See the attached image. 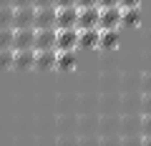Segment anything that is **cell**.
I'll return each mask as SVG.
<instances>
[{
	"label": "cell",
	"instance_id": "obj_1",
	"mask_svg": "<svg viewBox=\"0 0 151 146\" xmlns=\"http://www.w3.org/2000/svg\"><path fill=\"white\" fill-rule=\"evenodd\" d=\"M78 5H55V28H76Z\"/></svg>",
	"mask_w": 151,
	"mask_h": 146
},
{
	"label": "cell",
	"instance_id": "obj_2",
	"mask_svg": "<svg viewBox=\"0 0 151 146\" xmlns=\"http://www.w3.org/2000/svg\"><path fill=\"white\" fill-rule=\"evenodd\" d=\"M33 23H35V5H13V28H28Z\"/></svg>",
	"mask_w": 151,
	"mask_h": 146
},
{
	"label": "cell",
	"instance_id": "obj_3",
	"mask_svg": "<svg viewBox=\"0 0 151 146\" xmlns=\"http://www.w3.org/2000/svg\"><path fill=\"white\" fill-rule=\"evenodd\" d=\"M78 45V28H55V48L73 50Z\"/></svg>",
	"mask_w": 151,
	"mask_h": 146
},
{
	"label": "cell",
	"instance_id": "obj_4",
	"mask_svg": "<svg viewBox=\"0 0 151 146\" xmlns=\"http://www.w3.org/2000/svg\"><path fill=\"white\" fill-rule=\"evenodd\" d=\"M98 18H101V8L98 5L78 8V23H76V28H98Z\"/></svg>",
	"mask_w": 151,
	"mask_h": 146
},
{
	"label": "cell",
	"instance_id": "obj_5",
	"mask_svg": "<svg viewBox=\"0 0 151 146\" xmlns=\"http://www.w3.org/2000/svg\"><path fill=\"white\" fill-rule=\"evenodd\" d=\"M13 68L28 70L35 65V48H13Z\"/></svg>",
	"mask_w": 151,
	"mask_h": 146
},
{
	"label": "cell",
	"instance_id": "obj_6",
	"mask_svg": "<svg viewBox=\"0 0 151 146\" xmlns=\"http://www.w3.org/2000/svg\"><path fill=\"white\" fill-rule=\"evenodd\" d=\"M13 48H35V28H15L13 33Z\"/></svg>",
	"mask_w": 151,
	"mask_h": 146
},
{
	"label": "cell",
	"instance_id": "obj_7",
	"mask_svg": "<svg viewBox=\"0 0 151 146\" xmlns=\"http://www.w3.org/2000/svg\"><path fill=\"white\" fill-rule=\"evenodd\" d=\"M116 25H121V5H106V8H101L98 28H116Z\"/></svg>",
	"mask_w": 151,
	"mask_h": 146
},
{
	"label": "cell",
	"instance_id": "obj_8",
	"mask_svg": "<svg viewBox=\"0 0 151 146\" xmlns=\"http://www.w3.org/2000/svg\"><path fill=\"white\" fill-rule=\"evenodd\" d=\"M35 28H55V5L35 8Z\"/></svg>",
	"mask_w": 151,
	"mask_h": 146
},
{
	"label": "cell",
	"instance_id": "obj_9",
	"mask_svg": "<svg viewBox=\"0 0 151 146\" xmlns=\"http://www.w3.org/2000/svg\"><path fill=\"white\" fill-rule=\"evenodd\" d=\"M38 70H50L55 68V48H35V65Z\"/></svg>",
	"mask_w": 151,
	"mask_h": 146
},
{
	"label": "cell",
	"instance_id": "obj_10",
	"mask_svg": "<svg viewBox=\"0 0 151 146\" xmlns=\"http://www.w3.org/2000/svg\"><path fill=\"white\" fill-rule=\"evenodd\" d=\"M101 40V28H78V45L81 48H96Z\"/></svg>",
	"mask_w": 151,
	"mask_h": 146
},
{
	"label": "cell",
	"instance_id": "obj_11",
	"mask_svg": "<svg viewBox=\"0 0 151 146\" xmlns=\"http://www.w3.org/2000/svg\"><path fill=\"white\" fill-rule=\"evenodd\" d=\"M35 48H55V28H35Z\"/></svg>",
	"mask_w": 151,
	"mask_h": 146
},
{
	"label": "cell",
	"instance_id": "obj_12",
	"mask_svg": "<svg viewBox=\"0 0 151 146\" xmlns=\"http://www.w3.org/2000/svg\"><path fill=\"white\" fill-rule=\"evenodd\" d=\"M73 65H76L73 50H63V48H55V68H58V70H70Z\"/></svg>",
	"mask_w": 151,
	"mask_h": 146
},
{
	"label": "cell",
	"instance_id": "obj_13",
	"mask_svg": "<svg viewBox=\"0 0 151 146\" xmlns=\"http://www.w3.org/2000/svg\"><path fill=\"white\" fill-rule=\"evenodd\" d=\"M139 20H141L139 5H121V23L124 25H139Z\"/></svg>",
	"mask_w": 151,
	"mask_h": 146
},
{
	"label": "cell",
	"instance_id": "obj_14",
	"mask_svg": "<svg viewBox=\"0 0 151 146\" xmlns=\"http://www.w3.org/2000/svg\"><path fill=\"white\" fill-rule=\"evenodd\" d=\"M116 43H119L116 28H101V40H98V45L101 48H116Z\"/></svg>",
	"mask_w": 151,
	"mask_h": 146
},
{
	"label": "cell",
	"instance_id": "obj_15",
	"mask_svg": "<svg viewBox=\"0 0 151 146\" xmlns=\"http://www.w3.org/2000/svg\"><path fill=\"white\" fill-rule=\"evenodd\" d=\"M13 33H15L13 25L0 28V48H13Z\"/></svg>",
	"mask_w": 151,
	"mask_h": 146
},
{
	"label": "cell",
	"instance_id": "obj_16",
	"mask_svg": "<svg viewBox=\"0 0 151 146\" xmlns=\"http://www.w3.org/2000/svg\"><path fill=\"white\" fill-rule=\"evenodd\" d=\"M13 48H0V70H8L13 68Z\"/></svg>",
	"mask_w": 151,
	"mask_h": 146
},
{
	"label": "cell",
	"instance_id": "obj_17",
	"mask_svg": "<svg viewBox=\"0 0 151 146\" xmlns=\"http://www.w3.org/2000/svg\"><path fill=\"white\" fill-rule=\"evenodd\" d=\"M13 25V5H0V28Z\"/></svg>",
	"mask_w": 151,
	"mask_h": 146
},
{
	"label": "cell",
	"instance_id": "obj_18",
	"mask_svg": "<svg viewBox=\"0 0 151 146\" xmlns=\"http://www.w3.org/2000/svg\"><path fill=\"white\" fill-rule=\"evenodd\" d=\"M141 131H144L141 141H149L151 144V114H144V119H141Z\"/></svg>",
	"mask_w": 151,
	"mask_h": 146
},
{
	"label": "cell",
	"instance_id": "obj_19",
	"mask_svg": "<svg viewBox=\"0 0 151 146\" xmlns=\"http://www.w3.org/2000/svg\"><path fill=\"white\" fill-rule=\"evenodd\" d=\"M141 111L151 114V91H144V96H141Z\"/></svg>",
	"mask_w": 151,
	"mask_h": 146
},
{
	"label": "cell",
	"instance_id": "obj_20",
	"mask_svg": "<svg viewBox=\"0 0 151 146\" xmlns=\"http://www.w3.org/2000/svg\"><path fill=\"white\" fill-rule=\"evenodd\" d=\"M78 8H86V5H98V0H76Z\"/></svg>",
	"mask_w": 151,
	"mask_h": 146
},
{
	"label": "cell",
	"instance_id": "obj_21",
	"mask_svg": "<svg viewBox=\"0 0 151 146\" xmlns=\"http://www.w3.org/2000/svg\"><path fill=\"white\" fill-rule=\"evenodd\" d=\"M106 5H121V0H98V8H106Z\"/></svg>",
	"mask_w": 151,
	"mask_h": 146
},
{
	"label": "cell",
	"instance_id": "obj_22",
	"mask_svg": "<svg viewBox=\"0 0 151 146\" xmlns=\"http://www.w3.org/2000/svg\"><path fill=\"white\" fill-rule=\"evenodd\" d=\"M141 83H144V91H151V73H146V76L141 78Z\"/></svg>",
	"mask_w": 151,
	"mask_h": 146
},
{
	"label": "cell",
	"instance_id": "obj_23",
	"mask_svg": "<svg viewBox=\"0 0 151 146\" xmlns=\"http://www.w3.org/2000/svg\"><path fill=\"white\" fill-rule=\"evenodd\" d=\"M33 5L40 8V5H55V0H33Z\"/></svg>",
	"mask_w": 151,
	"mask_h": 146
},
{
	"label": "cell",
	"instance_id": "obj_24",
	"mask_svg": "<svg viewBox=\"0 0 151 146\" xmlns=\"http://www.w3.org/2000/svg\"><path fill=\"white\" fill-rule=\"evenodd\" d=\"M55 5H76V0H55Z\"/></svg>",
	"mask_w": 151,
	"mask_h": 146
},
{
	"label": "cell",
	"instance_id": "obj_25",
	"mask_svg": "<svg viewBox=\"0 0 151 146\" xmlns=\"http://www.w3.org/2000/svg\"><path fill=\"white\" fill-rule=\"evenodd\" d=\"M13 5H33V0H13Z\"/></svg>",
	"mask_w": 151,
	"mask_h": 146
},
{
	"label": "cell",
	"instance_id": "obj_26",
	"mask_svg": "<svg viewBox=\"0 0 151 146\" xmlns=\"http://www.w3.org/2000/svg\"><path fill=\"white\" fill-rule=\"evenodd\" d=\"M141 0H121V5H139Z\"/></svg>",
	"mask_w": 151,
	"mask_h": 146
},
{
	"label": "cell",
	"instance_id": "obj_27",
	"mask_svg": "<svg viewBox=\"0 0 151 146\" xmlns=\"http://www.w3.org/2000/svg\"><path fill=\"white\" fill-rule=\"evenodd\" d=\"M0 5H13V0H0Z\"/></svg>",
	"mask_w": 151,
	"mask_h": 146
}]
</instances>
